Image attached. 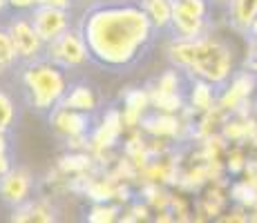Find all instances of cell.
Returning <instances> with one entry per match:
<instances>
[{
  "mask_svg": "<svg viewBox=\"0 0 257 223\" xmlns=\"http://www.w3.org/2000/svg\"><path fill=\"white\" fill-rule=\"evenodd\" d=\"M76 29L85 43L87 63L112 74L139 67L159 34L141 0L90 3Z\"/></svg>",
  "mask_w": 257,
  "mask_h": 223,
  "instance_id": "cell-1",
  "label": "cell"
},
{
  "mask_svg": "<svg viewBox=\"0 0 257 223\" xmlns=\"http://www.w3.org/2000/svg\"><path fill=\"white\" fill-rule=\"evenodd\" d=\"M168 61L172 67L184 69L188 76L204 78L217 89L224 87L235 74L230 47L210 34L195 41L172 38L168 45Z\"/></svg>",
  "mask_w": 257,
  "mask_h": 223,
  "instance_id": "cell-2",
  "label": "cell"
},
{
  "mask_svg": "<svg viewBox=\"0 0 257 223\" xmlns=\"http://www.w3.org/2000/svg\"><path fill=\"white\" fill-rule=\"evenodd\" d=\"M18 85H21L23 98L38 116L49 118V114L61 105L63 96L67 94V78L65 69H61L54 63L38 58L32 63H18Z\"/></svg>",
  "mask_w": 257,
  "mask_h": 223,
  "instance_id": "cell-3",
  "label": "cell"
},
{
  "mask_svg": "<svg viewBox=\"0 0 257 223\" xmlns=\"http://www.w3.org/2000/svg\"><path fill=\"white\" fill-rule=\"evenodd\" d=\"M7 32L16 47L18 63H32L38 58H45V43L38 36L29 12H14L9 16Z\"/></svg>",
  "mask_w": 257,
  "mask_h": 223,
  "instance_id": "cell-4",
  "label": "cell"
},
{
  "mask_svg": "<svg viewBox=\"0 0 257 223\" xmlns=\"http://www.w3.org/2000/svg\"><path fill=\"white\" fill-rule=\"evenodd\" d=\"M45 61L61 69H76L87 63V49L78 29H67L52 43H45Z\"/></svg>",
  "mask_w": 257,
  "mask_h": 223,
  "instance_id": "cell-5",
  "label": "cell"
},
{
  "mask_svg": "<svg viewBox=\"0 0 257 223\" xmlns=\"http://www.w3.org/2000/svg\"><path fill=\"white\" fill-rule=\"evenodd\" d=\"M47 121L61 136H65V138L90 136V141H92V132L96 130L101 118L94 116V112H78V110H70V107L58 105L56 110L49 114Z\"/></svg>",
  "mask_w": 257,
  "mask_h": 223,
  "instance_id": "cell-6",
  "label": "cell"
},
{
  "mask_svg": "<svg viewBox=\"0 0 257 223\" xmlns=\"http://www.w3.org/2000/svg\"><path fill=\"white\" fill-rule=\"evenodd\" d=\"M255 92H257V76L250 69H241V72L233 74V78L219 89L217 105L224 107L228 114H235L246 101H250L255 96Z\"/></svg>",
  "mask_w": 257,
  "mask_h": 223,
  "instance_id": "cell-7",
  "label": "cell"
},
{
  "mask_svg": "<svg viewBox=\"0 0 257 223\" xmlns=\"http://www.w3.org/2000/svg\"><path fill=\"white\" fill-rule=\"evenodd\" d=\"M32 23L36 27L38 36L43 38V43H52L54 38H58L63 32L70 29V12L61 7H52V5H36L34 9H29Z\"/></svg>",
  "mask_w": 257,
  "mask_h": 223,
  "instance_id": "cell-8",
  "label": "cell"
},
{
  "mask_svg": "<svg viewBox=\"0 0 257 223\" xmlns=\"http://www.w3.org/2000/svg\"><path fill=\"white\" fill-rule=\"evenodd\" d=\"M29 192H32V176L25 170H14L12 167L0 178V201L7 203L9 207H16L29 201Z\"/></svg>",
  "mask_w": 257,
  "mask_h": 223,
  "instance_id": "cell-9",
  "label": "cell"
},
{
  "mask_svg": "<svg viewBox=\"0 0 257 223\" xmlns=\"http://www.w3.org/2000/svg\"><path fill=\"white\" fill-rule=\"evenodd\" d=\"M170 34L172 38H184V41H195L208 34V21L201 16L181 9L179 5L172 7V23H170Z\"/></svg>",
  "mask_w": 257,
  "mask_h": 223,
  "instance_id": "cell-10",
  "label": "cell"
},
{
  "mask_svg": "<svg viewBox=\"0 0 257 223\" xmlns=\"http://www.w3.org/2000/svg\"><path fill=\"white\" fill-rule=\"evenodd\" d=\"M61 107H70L78 112H96L98 110V94L90 83H74L67 87V94L63 96Z\"/></svg>",
  "mask_w": 257,
  "mask_h": 223,
  "instance_id": "cell-11",
  "label": "cell"
},
{
  "mask_svg": "<svg viewBox=\"0 0 257 223\" xmlns=\"http://www.w3.org/2000/svg\"><path fill=\"white\" fill-rule=\"evenodd\" d=\"M226 18L235 32L246 34L257 18V0H230L228 9H226Z\"/></svg>",
  "mask_w": 257,
  "mask_h": 223,
  "instance_id": "cell-12",
  "label": "cell"
},
{
  "mask_svg": "<svg viewBox=\"0 0 257 223\" xmlns=\"http://www.w3.org/2000/svg\"><path fill=\"white\" fill-rule=\"evenodd\" d=\"M146 7L150 21L155 23L157 32H170V23H172V0H141Z\"/></svg>",
  "mask_w": 257,
  "mask_h": 223,
  "instance_id": "cell-13",
  "label": "cell"
},
{
  "mask_svg": "<svg viewBox=\"0 0 257 223\" xmlns=\"http://www.w3.org/2000/svg\"><path fill=\"white\" fill-rule=\"evenodd\" d=\"M228 194H230V201L237 203V205H241V207H246V210H253L257 205V187L253 183L246 181V178L237 176L228 185Z\"/></svg>",
  "mask_w": 257,
  "mask_h": 223,
  "instance_id": "cell-14",
  "label": "cell"
},
{
  "mask_svg": "<svg viewBox=\"0 0 257 223\" xmlns=\"http://www.w3.org/2000/svg\"><path fill=\"white\" fill-rule=\"evenodd\" d=\"M224 163H226V172H228V176H241L244 174V167L246 163H248V154H246L244 145H239V143H235L233 147H228L224 154Z\"/></svg>",
  "mask_w": 257,
  "mask_h": 223,
  "instance_id": "cell-15",
  "label": "cell"
},
{
  "mask_svg": "<svg viewBox=\"0 0 257 223\" xmlns=\"http://www.w3.org/2000/svg\"><path fill=\"white\" fill-rule=\"evenodd\" d=\"M18 65V54H16V47H14V41L7 32V25H0V67L5 72L14 69Z\"/></svg>",
  "mask_w": 257,
  "mask_h": 223,
  "instance_id": "cell-16",
  "label": "cell"
},
{
  "mask_svg": "<svg viewBox=\"0 0 257 223\" xmlns=\"http://www.w3.org/2000/svg\"><path fill=\"white\" fill-rule=\"evenodd\" d=\"M118 212L121 207L118 205H110V203H94L92 210L87 212V221L92 223H105V221H114L118 219Z\"/></svg>",
  "mask_w": 257,
  "mask_h": 223,
  "instance_id": "cell-17",
  "label": "cell"
},
{
  "mask_svg": "<svg viewBox=\"0 0 257 223\" xmlns=\"http://www.w3.org/2000/svg\"><path fill=\"white\" fill-rule=\"evenodd\" d=\"M14 123V101L9 98V94L0 92V130L7 132Z\"/></svg>",
  "mask_w": 257,
  "mask_h": 223,
  "instance_id": "cell-18",
  "label": "cell"
},
{
  "mask_svg": "<svg viewBox=\"0 0 257 223\" xmlns=\"http://www.w3.org/2000/svg\"><path fill=\"white\" fill-rule=\"evenodd\" d=\"M250 45H253V49H250V54L246 56L244 69H250V72L257 76V43H250Z\"/></svg>",
  "mask_w": 257,
  "mask_h": 223,
  "instance_id": "cell-19",
  "label": "cell"
},
{
  "mask_svg": "<svg viewBox=\"0 0 257 223\" xmlns=\"http://www.w3.org/2000/svg\"><path fill=\"white\" fill-rule=\"evenodd\" d=\"M9 5L16 12H29V9H34L38 5V0H9Z\"/></svg>",
  "mask_w": 257,
  "mask_h": 223,
  "instance_id": "cell-20",
  "label": "cell"
},
{
  "mask_svg": "<svg viewBox=\"0 0 257 223\" xmlns=\"http://www.w3.org/2000/svg\"><path fill=\"white\" fill-rule=\"evenodd\" d=\"M38 5H52V7H61V9H72L74 0H38Z\"/></svg>",
  "mask_w": 257,
  "mask_h": 223,
  "instance_id": "cell-21",
  "label": "cell"
},
{
  "mask_svg": "<svg viewBox=\"0 0 257 223\" xmlns=\"http://www.w3.org/2000/svg\"><path fill=\"white\" fill-rule=\"evenodd\" d=\"M9 170H12V165H9V156H7V152H0V178L7 174Z\"/></svg>",
  "mask_w": 257,
  "mask_h": 223,
  "instance_id": "cell-22",
  "label": "cell"
},
{
  "mask_svg": "<svg viewBox=\"0 0 257 223\" xmlns=\"http://www.w3.org/2000/svg\"><path fill=\"white\" fill-rule=\"evenodd\" d=\"M16 12V9L9 5V0H0V16L3 18H7V16H12V14Z\"/></svg>",
  "mask_w": 257,
  "mask_h": 223,
  "instance_id": "cell-23",
  "label": "cell"
},
{
  "mask_svg": "<svg viewBox=\"0 0 257 223\" xmlns=\"http://www.w3.org/2000/svg\"><path fill=\"white\" fill-rule=\"evenodd\" d=\"M246 34H248V41L250 43H257V18L253 21V25L248 27V32H246Z\"/></svg>",
  "mask_w": 257,
  "mask_h": 223,
  "instance_id": "cell-24",
  "label": "cell"
},
{
  "mask_svg": "<svg viewBox=\"0 0 257 223\" xmlns=\"http://www.w3.org/2000/svg\"><path fill=\"white\" fill-rule=\"evenodd\" d=\"M210 7H217V9H228L230 0H208Z\"/></svg>",
  "mask_w": 257,
  "mask_h": 223,
  "instance_id": "cell-25",
  "label": "cell"
},
{
  "mask_svg": "<svg viewBox=\"0 0 257 223\" xmlns=\"http://www.w3.org/2000/svg\"><path fill=\"white\" fill-rule=\"evenodd\" d=\"M74 3H85V5H90V3H96V0H74Z\"/></svg>",
  "mask_w": 257,
  "mask_h": 223,
  "instance_id": "cell-26",
  "label": "cell"
},
{
  "mask_svg": "<svg viewBox=\"0 0 257 223\" xmlns=\"http://www.w3.org/2000/svg\"><path fill=\"white\" fill-rule=\"evenodd\" d=\"M255 114H257V101H255Z\"/></svg>",
  "mask_w": 257,
  "mask_h": 223,
  "instance_id": "cell-27",
  "label": "cell"
},
{
  "mask_svg": "<svg viewBox=\"0 0 257 223\" xmlns=\"http://www.w3.org/2000/svg\"><path fill=\"white\" fill-rule=\"evenodd\" d=\"M172 3H181V0H172Z\"/></svg>",
  "mask_w": 257,
  "mask_h": 223,
  "instance_id": "cell-28",
  "label": "cell"
},
{
  "mask_svg": "<svg viewBox=\"0 0 257 223\" xmlns=\"http://www.w3.org/2000/svg\"><path fill=\"white\" fill-rule=\"evenodd\" d=\"M255 158H257V147H255Z\"/></svg>",
  "mask_w": 257,
  "mask_h": 223,
  "instance_id": "cell-29",
  "label": "cell"
},
{
  "mask_svg": "<svg viewBox=\"0 0 257 223\" xmlns=\"http://www.w3.org/2000/svg\"><path fill=\"white\" fill-rule=\"evenodd\" d=\"M3 72H5V69H3V67H0V74H3Z\"/></svg>",
  "mask_w": 257,
  "mask_h": 223,
  "instance_id": "cell-30",
  "label": "cell"
}]
</instances>
